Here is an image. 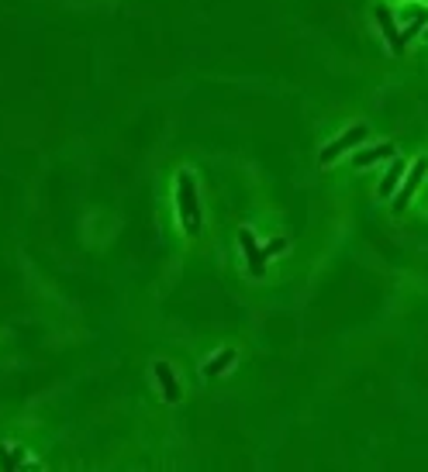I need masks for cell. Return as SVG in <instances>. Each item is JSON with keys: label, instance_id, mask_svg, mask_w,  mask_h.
I'll use <instances>...</instances> for the list:
<instances>
[{"label": "cell", "instance_id": "cell-1", "mask_svg": "<svg viewBox=\"0 0 428 472\" xmlns=\"http://www.w3.org/2000/svg\"><path fill=\"white\" fill-rule=\"evenodd\" d=\"M176 207H180L183 228H187L190 235H197V231H201V203H197L194 173H180V176H176Z\"/></svg>", "mask_w": 428, "mask_h": 472}, {"label": "cell", "instance_id": "cell-2", "mask_svg": "<svg viewBox=\"0 0 428 472\" xmlns=\"http://www.w3.org/2000/svg\"><path fill=\"white\" fill-rule=\"evenodd\" d=\"M425 173H428V159H415V166L404 173V180H401V189H397V196H394V210H404V207H408V200L415 196V189L422 187Z\"/></svg>", "mask_w": 428, "mask_h": 472}, {"label": "cell", "instance_id": "cell-3", "mask_svg": "<svg viewBox=\"0 0 428 472\" xmlns=\"http://www.w3.org/2000/svg\"><path fill=\"white\" fill-rule=\"evenodd\" d=\"M366 135H370V131H366V124H356V128H349L342 138H335L331 145H324V149H321V166L335 162V159H338L345 149H352V145H363V142H366Z\"/></svg>", "mask_w": 428, "mask_h": 472}, {"label": "cell", "instance_id": "cell-4", "mask_svg": "<svg viewBox=\"0 0 428 472\" xmlns=\"http://www.w3.org/2000/svg\"><path fill=\"white\" fill-rule=\"evenodd\" d=\"M238 242H242V252H245L249 273H252V276H263V273H266V259H270V255H266V248H259V245H256V238H252V231H249V228H242V231H238Z\"/></svg>", "mask_w": 428, "mask_h": 472}, {"label": "cell", "instance_id": "cell-5", "mask_svg": "<svg viewBox=\"0 0 428 472\" xmlns=\"http://www.w3.org/2000/svg\"><path fill=\"white\" fill-rule=\"evenodd\" d=\"M377 24H380V31H384V38H387V49H390L394 56H401V52H404V42H401V31H397V24H394V17H390L387 7H377Z\"/></svg>", "mask_w": 428, "mask_h": 472}, {"label": "cell", "instance_id": "cell-6", "mask_svg": "<svg viewBox=\"0 0 428 472\" xmlns=\"http://www.w3.org/2000/svg\"><path fill=\"white\" fill-rule=\"evenodd\" d=\"M152 369H156V379H159V389H163V400H170V403H176V400H180V382H176V376H173V369H170V362H156Z\"/></svg>", "mask_w": 428, "mask_h": 472}, {"label": "cell", "instance_id": "cell-7", "mask_svg": "<svg viewBox=\"0 0 428 472\" xmlns=\"http://www.w3.org/2000/svg\"><path fill=\"white\" fill-rule=\"evenodd\" d=\"M397 149L390 145V142H384V145H377V149H359L356 155H352V162H356V169H366V166H373V162H380V159H390Z\"/></svg>", "mask_w": 428, "mask_h": 472}, {"label": "cell", "instance_id": "cell-8", "mask_svg": "<svg viewBox=\"0 0 428 472\" xmlns=\"http://www.w3.org/2000/svg\"><path fill=\"white\" fill-rule=\"evenodd\" d=\"M404 159L401 155H390V166H387V173H384V180H380V196H390L394 189H397V183L404 180Z\"/></svg>", "mask_w": 428, "mask_h": 472}, {"label": "cell", "instance_id": "cell-9", "mask_svg": "<svg viewBox=\"0 0 428 472\" xmlns=\"http://www.w3.org/2000/svg\"><path fill=\"white\" fill-rule=\"evenodd\" d=\"M231 362H235V348H224V352H217L214 359H208V362H204V376H211V379L221 376V373H224Z\"/></svg>", "mask_w": 428, "mask_h": 472}, {"label": "cell", "instance_id": "cell-10", "mask_svg": "<svg viewBox=\"0 0 428 472\" xmlns=\"http://www.w3.org/2000/svg\"><path fill=\"white\" fill-rule=\"evenodd\" d=\"M10 469H17V462H14V455H7V445H0V472Z\"/></svg>", "mask_w": 428, "mask_h": 472}, {"label": "cell", "instance_id": "cell-11", "mask_svg": "<svg viewBox=\"0 0 428 472\" xmlns=\"http://www.w3.org/2000/svg\"><path fill=\"white\" fill-rule=\"evenodd\" d=\"M287 248V238H273L270 245H266V255H277V252H283Z\"/></svg>", "mask_w": 428, "mask_h": 472}, {"label": "cell", "instance_id": "cell-12", "mask_svg": "<svg viewBox=\"0 0 428 472\" xmlns=\"http://www.w3.org/2000/svg\"><path fill=\"white\" fill-rule=\"evenodd\" d=\"M425 38H428V28H425Z\"/></svg>", "mask_w": 428, "mask_h": 472}]
</instances>
